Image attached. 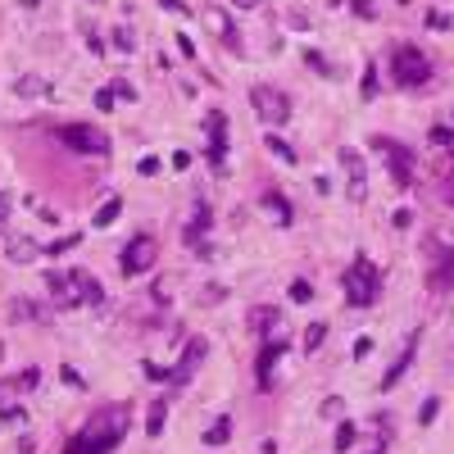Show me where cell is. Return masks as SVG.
I'll return each mask as SVG.
<instances>
[{"label": "cell", "instance_id": "obj_1", "mask_svg": "<svg viewBox=\"0 0 454 454\" xmlns=\"http://www.w3.org/2000/svg\"><path fill=\"white\" fill-rule=\"evenodd\" d=\"M123 432H128V409H105V413H91L86 418V427L69 436V446L64 454H114V446L123 441Z\"/></svg>", "mask_w": 454, "mask_h": 454}, {"label": "cell", "instance_id": "obj_2", "mask_svg": "<svg viewBox=\"0 0 454 454\" xmlns=\"http://www.w3.org/2000/svg\"><path fill=\"white\" fill-rule=\"evenodd\" d=\"M46 286L55 295V309H82V305H105V286L95 282L86 268H64V273H46Z\"/></svg>", "mask_w": 454, "mask_h": 454}, {"label": "cell", "instance_id": "obj_3", "mask_svg": "<svg viewBox=\"0 0 454 454\" xmlns=\"http://www.w3.org/2000/svg\"><path fill=\"white\" fill-rule=\"evenodd\" d=\"M382 295V273L373 259H354L350 268H345V300H350V309H368L373 300Z\"/></svg>", "mask_w": 454, "mask_h": 454}, {"label": "cell", "instance_id": "obj_4", "mask_svg": "<svg viewBox=\"0 0 454 454\" xmlns=\"http://www.w3.org/2000/svg\"><path fill=\"white\" fill-rule=\"evenodd\" d=\"M391 77H395V86H404V91H418V86H427V77H432L427 55H422L418 46H400V51L391 55Z\"/></svg>", "mask_w": 454, "mask_h": 454}, {"label": "cell", "instance_id": "obj_5", "mask_svg": "<svg viewBox=\"0 0 454 454\" xmlns=\"http://www.w3.org/2000/svg\"><path fill=\"white\" fill-rule=\"evenodd\" d=\"M154 259H159V241H154L150 232H141V236H132L128 246H123L119 268H123L128 277H137V273H150V268H154Z\"/></svg>", "mask_w": 454, "mask_h": 454}, {"label": "cell", "instance_id": "obj_6", "mask_svg": "<svg viewBox=\"0 0 454 454\" xmlns=\"http://www.w3.org/2000/svg\"><path fill=\"white\" fill-rule=\"evenodd\" d=\"M55 137L77 154H109V137L100 128H86V123H64V128H55Z\"/></svg>", "mask_w": 454, "mask_h": 454}, {"label": "cell", "instance_id": "obj_7", "mask_svg": "<svg viewBox=\"0 0 454 454\" xmlns=\"http://www.w3.org/2000/svg\"><path fill=\"white\" fill-rule=\"evenodd\" d=\"M250 105H255V114L268 128H282V123L291 119V95H282L277 86H255V91H250Z\"/></svg>", "mask_w": 454, "mask_h": 454}, {"label": "cell", "instance_id": "obj_8", "mask_svg": "<svg viewBox=\"0 0 454 454\" xmlns=\"http://www.w3.org/2000/svg\"><path fill=\"white\" fill-rule=\"evenodd\" d=\"M205 137H209V168L223 178L227 173V114L223 109L205 114Z\"/></svg>", "mask_w": 454, "mask_h": 454}, {"label": "cell", "instance_id": "obj_9", "mask_svg": "<svg viewBox=\"0 0 454 454\" xmlns=\"http://www.w3.org/2000/svg\"><path fill=\"white\" fill-rule=\"evenodd\" d=\"M205 359H209V341H200V336H191V341L182 345V359L173 363V368L163 373V378H168L173 386H187V382H191V378H196V373H200V363H205Z\"/></svg>", "mask_w": 454, "mask_h": 454}, {"label": "cell", "instance_id": "obj_10", "mask_svg": "<svg viewBox=\"0 0 454 454\" xmlns=\"http://www.w3.org/2000/svg\"><path fill=\"white\" fill-rule=\"evenodd\" d=\"M427 259H432L427 286H432V291H450V286H454V250L441 246V241H427Z\"/></svg>", "mask_w": 454, "mask_h": 454}, {"label": "cell", "instance_id": "obj_11", "mask_svg": "<svg viewBox=\"0 0 454 454\" xmlns=\"http://www.w3.org/2000/svg\"><path fill=\"white\" fill-rule=\"evenodd\" d=\"M373 146L386 154V168H391L395 187H409V182H413V154L404 150L400 141H391V137H373Z\"/></svg>", "mask_w": 454, "mask_h": 454}, {"label": "cell", "instance_id": "obj_12", "mask_svg": "<svg viewBox=\"0 0 454 454\" xmlns=\"http://www.w3.org/2000/svg\"><path fill=\"white\" fill-rule=\"evenodd\" d=\"M282 354H286V336H268L264 350H259V363H255L259 391H268V386H273V368H277V359H282Z\"/></svg>", "mask_w": 454, "mask_h": 454}, {"label": "cell", "instance_id": "obj_13", "mask_svg": "<svg viewBox=\"0 0 454 454\" xmlns=\"http://www.w3.org/2000/svg\"><path fill=\"white\" fill-rule=\"evenodd\" d=\"M418 336L422 332H409V341H404V350H400V359L386 368V378H382V391H391V386H400V378H404V368L413 363V354H418Z\"/></svg>", "mask_w": 454, "mask_h": 454}, {"label": "cell", "instance_id": "obj_14", "mask_svg": "<svg viewBox=\"0 0 454 454\" xmlns=\"http://www.w3.org/2000/svg\"><path fill=\"white\" fill-rule=\"evenodd\" d=\"M341 163L345 173H350V200H363L368 196V178H363V159L354 150H341Z\"/></svg>", "mask_w": 454, "mask_h": 454}, {"label": "cell", "instance_id": "obj_15", "mask_svg": "<svg viewBox=\"0 0 454 454\" xmlns=\"http://www.w3.org/2000/svg\"><path fill=\"white\" fill-rule=\"evenodd\" d=\"M209 200H196V205H191V223H187V246H196L200 250V236H205V227H209Z\"/></svg>", "mask_w": 454, "mask_h": 454}, {"label": "cell", "instance_id": "obj_16", "mask_svg": "<svg viewBox=\"0 0 454 454\" xmlns=\"http://www.w3.org/2000/svg\"><path fill=\"white\" fill-rule=\"evenodd\" d=\"M277 323H282V309H273V305H259L255 314H250V323H246V327H250L255 336H268Z\"/></svg>", "mask_w": 454, "mask_h": 454}, {"label": "cell", "instance_id": "obj_17", "mask_svg": "<svg viewBox=\"0 0 454 454\" xmlns=\"http://www.w3.org/2000/svg\"><path fill=\"white\" fill-rule=\"evenodd\" d=\"M5 255L14 259V264H32V259L41 255V246H36L32 236H9V241H5Z\"/></svg>", "mask_w": 454, "mask_h": 454}, {"label": "cell", "instance_id": "obj_18", "mask_svg": "<svg viewBox=\"0 0 454 454\" xmlns=\"http://www.w3.org/2000/svg\"><path fill=\"white\" fill-rule=\"evenodd\" d=\"M205 23H209V27H214V32H218V36H223V41L232 46V51H236V46H241V36H236V27H232V23H227V14H223V9H209V14H205Z\"/></svg>", "mask_w": 454, "mask_h": 454}, {"label": "cell", "instance_id": "obj_19", "mask_svg": "<svg viewBox=\"0 0 454 454\" xmlns=\"http://www.w3.org/2000/svg\"><path fill=\"white\" fill-rule=\"evenodd\" d=\"M259 205H264V214L273 218V223H291V205H286L282 196H273V191H268V196L259 200Z\"/></svg>", "mask_w": 454, "mask_h": 454}, {"label": "cell", "instance_id": "obj_20", "mask_svg": "<svg viewBox=\"0 0 454 454\" xmlns=\"http://www.w3.org/2000/svg\"><path fill=\"white\" fill-rule=\"evenodd\" d=\"M119 214H123V200H119V196H109V200H105L100 209H95V218H91V223H95V227H109V223H114V218H119Z\"/></svg>", "mask_w": 454, "mask_h": 454}, {"label": "cell", "instance_id": "obj_21", "mask_svg": "<svg viewBox=\"0 0 454 454\" xmlns=\"http://www.w3.org/2000/svg\"><path fill=\"white\" fill-rule=\"evenodd\" d=\"M163 422H168V404H163V400H154V404H150V413H146V432H150V436H159V432H163Z\"/></svg>", "mask_w": 454, "mask_h": 454}, {"label": "cell", "instance_id": "obj_22", "mask_svg": "<svg viewBox=\"0 0 454 454\" xmlns=\"http://www.w3.org/2000/svg\"><path fill=\"white\" fill-rule=\"evenodd\" d=\"M227 441H232V418H218L214 427L205 432V446H227Z\"/></svg>", "mask_w": 454, "mask_h": 454}, {"label": "cell", "instance_id": "obj_23", "mask_svg": "<svg viewBox=\"0 0 454 454\" xmlns=\"http://www.w3.org/2000/svg\"><path fill=\"white\" fill-rule=\"evenodd\" d=\"M14 91L23 95V100H36V95H46V82H41V77H18Z\"/></svg>", "mask_w": 454, "mask_h": 454}, {"label": "cell", "instance_id": "obj_24", "mask_svg": "<svg viewBox=\"0 0 454 454\" xmlns=\"http://www.w3.org/2000/svg\"><path fill=\"white\" fill-rule=\"evenodd\" d=\"M264 146H268V150H273V154H277V159H282V163H295V150H291V146H286V141H282V137H277V132H268V137H264Z\"/></svg>", "mask_w": 454, "mask_h": 454}, {"label": "cell", "instance_id": "obj_25", "mask_svg": "<svg viewBox=\"0 0 454 454\" xmlns=\"http://www.w3.org/2000/svg\"><path fill=\"white\" fill-rule=\"evenodd\" d=\"M114 46H119L123 55H137V36H132L128 23H119V32H114Z\"/></svg>", "mask_w": 454, "mask_h": 454}, {"label": "cell", "instance_id": "obj_26", "mask_svg": "<svg viewBox=\"0 0 454 454\" xmlns=\"http://www.w3.org/2000/svg\"><path fill=\"white\" fill-rule=\"evenodd\" d=\"M9 318H14V323H27V318H41V314H36L32 300H14L9 305Z\"/></svg>", "mask_w": 454, "mask_h": 454}, {"label": "cell", "instance_id": "obj_27", "mask_svg": "<svg viewBox=\"0 0 454 454\" xmlns=\"http://www.w3.org/2000/svg\"><path fill=\"white\" fill-rule=\"evenodd\" d=\"M14 395H18V382H14V378H5V382H0V413L14 409Z\"/></svg>", "mask_w": 454, "mask_h": 454}, {"label": "cell", "instance_id": "obj_28", "mask_svg": "<svg viewBox=\"0 0 454 454\" xmlns=\"http://www.w3.org/2000/svg\"><path fill=\"white\" fill-rule=\"evenodd\" d=\"M354 446V422H341V427H336V454H345Z\"/></svg>", "mask_w": 454, "mask_h": 454}, {"label": "cell", "instance_id": "obj_29", "mask_svg": "<svg viewBox=\"0 0 454 454\" xmlns=\"http://www.w3.org/2000/svg\"><path fill=\"white\" fill-rule=\"evenodd\" d=\"M323 336H327V323H309V332H305V350H318V345H323Z\"/></svg>", "mask_w": 454, "mask_h": 454}, {"label": "cell", "instance_id": "obj_30", "mask_svg": "<svg viewBox=\"0 0 454 454\" xmlns=\"http://www.w3.org/2000/svg\"><path fill=\"white\" fill-rule=\"evenodd\" d=\"M114 105H119V95H114V86H100V91H95V109H100V114H109Z\"/></svg>", "mask_w": 454, "mask_h": 454}, {"label": "cell", "instance_id": "obj_31", "mask_svg": "<svg viewBox=\"0 0 454 454\" xmlns=\"http://www.w3.org/2000/svg\"><path fill=\"white\" fill-rule=\"evenodd\" d=\"M291 300L295 305H309V300H314V286H309L305 277H300V282H291Z\"/></svg>", "mask_w": 454, "mask_h": 454}, {"label": "cell", "instance_id": "obj_32", "mask_svg": "<svg viewBox=\"0 0 454 454\" xmlns=\"http://www.w3.org/2000/svg\"><path fill=\"white\" fill-rule=\"evenodd\" d=\"M14 382H18V391H32V386L41 382V368H23V373H18Z\"/></svg>", "mask_w": 454, "mask_h": 454}, {"label": "cell", "instance_id": "obj_33", "mask_svg": "<svg viewBox=\"0 0 454 454\" xmlns=\"http://www.w3.org/2000/svg\"><path fill=\"white\" fill-rule=\"evenodd\" d=\"M378 95V69H363V100Z\"/></svg>", "mask_w": 454, "mask_h": 454}, {"label": "cell", "instance_id": "obj_34", "mask_svg": "<svg viewBox=\"0 0 454 454\" xmlns=\"http://www.w3.org/2000/svg\"><path fill=\"white\" fill-rule=\"evenodd\" d=\"M82 32H86V41H91V51H95V55H105V36H100V32H95V27H91V23H86V27H82Z\"/></svg>", "mask_w": 454, "mask_h": 454}, {"label": "cell", "instance_id": "obj_35", "mask_svg": "<svg viewBox=\"0 0 454 454\" xmlns=\"http://www.w3.org/2000/svg\"><path fill=\"white\" fill-rule=\"evenodd\" d=\"M159 5L168 9V14H178V18H187V14H191V9H187V0H159Z\"/></svg>", "mask_w": 454, "mask_h": 454}, {"label": "cell", "instance_id": "obj_36", "mask_svg": "<svg viewBox=\"0 0 454 454\" xmlns=\"http://www.w3.org/2000/svg\"><path fill=\"white\" fill-rule=\"evenodd\" d=\"M427 23L436 27V32H446V27H450V14H441V9H432V14H427Z\"/></svg>", "mask_w": 454, "mask_h": 454}, {"label": "cell", "instance_id": "obj_37", "mask_svg": "<svg viewBox=\"0 0 454 454\" xmlns=\"http://www.w3.org/2000/svg\"><path fill=\"white\" fill-rule=\"evenodd\" d=\"M436 409H441L436 400H422V409H418V422H432V418H436Z\"/></svg>", "mask_w": 454, "mask_h": 454}, {"label": "cell", "instance_id": "obj_38", "mask_svg": "<svg viewBox=\"0 0 454 454\" xmlns=\"http://www.w3.org/2000/svg\"><path fill=\"white\" fill-rule=\"evenodd\" d=\"M60 378H64V382H69V386H73V391H82V386H86L82 378H77V368H60Z\"/></svg>", "mask_w": 454, "mask_h": 454}, {"label": "cell", "instance_id": "obj_39", "mask_svg": "<svg viewBox=\"0 0 454 454\" xmlns=\"http://www.w3.org/2000/svg\"><path fill=\"white\" fill-rule=\"evenodd\" d=\"M178 51L187 55V60H196V46H191V36H187V32H178Z\"/></svg>", "mask_w": 454, "mask_h": 454}, {"label": "cell", "instance_id": "obj_40", "mask_svg": "<svg viewBox=\"0 0 454 454\" xmlns=\"http://www.w3.org/2000/svg\"><path fill=\"white\" fill-rule=\"evenodd\" d=\"M114 86V95H119V100H137V91H132L128 82H109Z\"/></svg>", "mask_w": 454, "mask_h": 454}, {"label": "cell", "instance_id": "obj_41", "mask_svg": "<svg viewBox=\"0 0 454 454\" xmlns=\"http://www.w3.org/2000/svg\"><path fill=\"white\" fill-rule=\"evenodd\" d=\"M432 141H436V146H450L454 132H450V128H432Z\"/></svg>", "mask_w": 454, "mask_h": 454}, {"label": "cell", "instance_id": "obj_42", "mask_svg": "<svg viewBox=\"0 0 454 454\" xmlns=\"http://www.w3.org/2000/svg\"><path fill=\"white\" fill-rule=\"evenodd\" d=\"M77 241H82V236H64V241H55V246H51V250H55V255H64V250H73V246H77Z\"/></svg>", "mask_w": 454, "mask_h": 454}, {"label": "cell", "instance_id": "obj_43", "mask_svg": "<svg viewBox=\"0 0 454 454\" xmlns=\"http://www.w3.org/2000/svg\"><path fill=\"white\" fill-rule=\"evenodd\" d=\"M141 173H146V178H154V173H159V159H154V154H146V159H141Z\"/></svg>", "mask_w": 454, "mask_h": 454}, {"label": "cell", "instance_id": "obj_44", "mask_svg": "<svg viewBox=\"0 0 454 454\" xmlns=\"http://www.w3.org/2000/svg\"><path fill=\"white\" fill-rule=\"evenodd\" d=\"M368 350H373V341H368V336H359V341H354V359H363Z\"/></svg>", "mask_w": 454, "mask_h": 454}, {"label": "cell", "instance_id": "obj_45", "mask_svg": "<svg viewBox=\"0 0 454 454\" xmlns=\"http://www.w3.org/2000/svg\"><path fill=\"white\" fill-rule=\"evenodd\" d=\"M354 14H359V18H373V5H368V0H354Z\"/></svg>", "mask_w": 454, "mask_h": 454}, {"label": "cell", "instance_id": "obj_46", "mask_svg": "<svg viewBox=\"0 0 454 454\" xmlns=\"http://www.w3.org/2000/svg\"><path fill=\"white\" fill-rule=\"evenodd\" d=\"M232 5H236V9H259L264 0H232Z\"/></svg>", "mask_w": 454, "mask_h": 454}, {"label": "cell", "instance_id": "obj_47", "mask_svg": "<svg viewBox=\"0 0 454 454\" xmlns=\"http://www.w3.org/2000/svg\"><path fill=\"white\" fill-rule=\"evenodd\" d=\"M5 218H9V196H0V227H5Z\"/></svg>", "mask_w": 454, "mask_h": 454}, {"label": "cell", "instance_id": "obj_48", "mask_svg": "<svg viewBox=\"0 0 454 454\" xmlns=\"http://www.w3.org/2000/svg\"><path fill=\"white\" fill-rule=\"evenodd\" d=\"M18 5H27V9H32V5H41V0H18Z\"/></svg>", "mask_w": 454, "mask_h": 454}, {"label": "cell", "instance_id": "obj_49", "mask_svg": "<svg viewBox=\"0 0 454 454\" xmlns=\"http://www.w3.org/2000/svg\"><path fill=\"white\" fill-rule=\"evenodd\" d=\"M0 359H5V345H0Z\"/></svg>", "mask_w": 454, "mask_h": 454}]
</instances>
